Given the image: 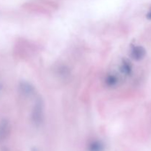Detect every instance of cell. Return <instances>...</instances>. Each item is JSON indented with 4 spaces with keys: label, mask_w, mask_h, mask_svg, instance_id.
Here are the masks:
<instances>
[{
    "label": "cell",
    "mask_w": 151,
    "mask_h": 151,
    "mask_svg": "<svg viewBox=\"0 0 151 151\" xmlns=\"http://www.w3.org/2000/svg\"><path fill=\"white\" fill-rule=\"evenodd\" d=\"M32 122L36 125L42 123L44 119V103L41 99H38L34 106L32 112Z\"/></svg>",
    "instance_id": "cell-1"
},
{
    "label": "cell",
    "mask_w": 151,
    "mask_h": 151,
    "mask_svg": "<svg viewBox=\"0 0 151 151\" xmlns=\"http://www.w3.org/2000/svg\"><path fill=\"white\" fill-rule=\"evenodd\" d=\"M145 55V50L141 46H136L131 50V56L136 60H140Z\"/></svg>",
    "instance_id": "cell-2"
},
{
    "label": "cell",
    "mask_w": 151,
    "mask_h": 151,
    "mask_svg": "<svg viewBox=\"0 0 151 151\" xmlns=\"http://www.w3.org/2000/svg\"><path fill=\"white\" fill-rule=\"evenodd\" d=\"M105 82H106V84L107 86L114 87L118 83V82H119V79H118V77L116 76V75L110 74V75H109L106 78Z\"/></svg>",
    "instance_id": "cell-3"
},
{
    "label": "cell",
    "mask_w": 151,
    "mask_h": 151,
    "mask_svg": "<svg viewBox=\"0 0 151 151\" xmlns=\"http://www.w3.org/2000/svg\"><path fill=\"white\" fill-rule=\"evenodd\" d=\"M120 70L122 73H124L126 75H131V72H132V67H131V65L128 60H125L122 61V65H121Z\"/></svg>",
    "instance_id": "cell-4"
},
{
    "label": "cell",
    "mask_w": 151,
    "mask_h": 151,
    "mask_svg": "<svg viewBox=\"0 0 151 151\" xmlns=\"http://www.w3.org/2000/svg\"><path fill=\"white\" fill-rule=\"evenodd\" d=\"M22 88V90H23V91L24 92V94H32V92H33L34 91L33 87H32V86L29 85V83L23 84Z\"/></svg>",
    "instance_id": "cell-5"
},
{
    "label": "cell",
    "mask_w": 151,
    "mask_h": 151,
    "mask_svg": "<svg viewBox=\"0 0 151 151\" xmlns=\"http://www.w3.org/2000/svg\"><path fill=\"white\" fill-rule=\"evenodd\" d=\"M102 145L100 142H93L90 146V148L92 151H100L102 148Z\"/></svg>",
    "instance_id": "cell-6"
},
{
    "label": "cell",
    "mask_w": 151,
    "mask_h": 151,
    "mask_svg": "<svg viewBox=\"0 0 151 151\" xmlns=\"http://www.w3.org/2000/svg\"><path fill=\"white\" fill-rule=\"evenodd\" d=\"M147 19H151V9H150V11H149V13H147Z\"/></svg>",
    "instance_id": "cell-7"
}]
</instances>
